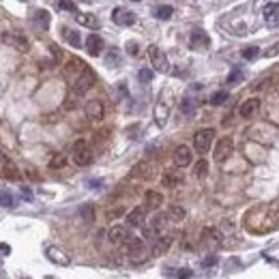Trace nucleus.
<instances>
[{
    "mask_svg": "<svg viewBox=\"0 0 279 279\" xmlns=\"http://www.w3.org/2000/svg\"><path fill=\"white\" fill-rule=\"evenodd\" d=\"M71 155H73V161L80 168H86V166H90V163H92V150H90V146L86 144L84 140L75 142L73 148H71Z\"/></svg>",
    "mask_w": 279,
    "mask_h": 279,
    "instance_id": "nucleus-1",
    "label": "nucleus"
},
{
    "mask_svg": "<svg viewBox=\"0 0 279 279\" xmlns=\"http://www.w3.org/2000/svg\"><path fill=\"white\" fill-rule=\"evenodd\" d=\"M127 228L125 226H114L107 230V241L112 243V245H123V243L127 241Z\"/></svg>",
    "mask_w": 279,
    "mask_h": 279,
    "instance_id": "nucleus-14",
    "label": "nucleus"
},
{
    "mask_svg": "<svg viewBox=\"0 0 279 279\" xmlns=\"http://www.w3.org/2000/svg\"><path fill=\"white\" fill-rule=\"evenodd\" d=\"M75 21L80 26L90 28V30H95V28L101 26L99 24V19H97V15H90V13H75Z\"/></svg>",
    "mask_w": 279,
    "mask_h": 279,
    "instance_id": "nucleus-23",
    "label": "nucleus"
},
{
    "mask_svg": "<svg viewBox=\"0 0 279 279\" xmlns=\"http://www.w3.org/2000/svg\"><path fill=\"white\" fill-rule=\"evenodd\" d=\"M144 202H146L144 206H146L148 211H157L163 204V196H161L159 191H155V189H148L146 196H144Z\"/></svg>",
    "mask_w": 279,
    "mask_h": 279,
    "instance_id": "nucleus-20",
    "label": "nucleus"
},
{
    "mask_svg": "<svg viewBox=\"0 0 279 279\" xmlns=\"http://www.w3.org/2000/svg\"><path fill=\"white\" fill-rule=\"evenodd\" d=\"M32 19H34V24L37 26H41V28H47L49 26V13L47 11H43V9H39V11H34V15H32Z\"/></svg>",
    "mask_w": 279,
    "mask_h": 279,
    "instance_id": "nucleus-28",
    "label": "nucleus"
},
{
    "mask_svg": "<svg viewBox=\"0 0 279 279\" xmlns=\"http://www.w3.org/2000/svg\"><path fill=\"white\" fill-rule=\"evenodd\" d=\"M105 60H107V67H118L120 64V52L118 49H110L105 56Z\"/></svg>",
    "mask_w": 279,
    "mask_h": 279,
    "instance_id": "nucleus-34",
    "label": "nucleus"
},
{
    "mask_svg": "<svg viewBox=\"0 0 279 279\" xmlns=\"http://www.w3.org/2000/svg\"><path fill=\"white\" fill-rule=\"evenodd\" d=\"M168 215H170L172 221H183L185 217H187V211H185L183 206H178V204H172L168 209Z\"/></svg>",
    "mask_w": 279,
    "mask_h": 279,
    "instance_id": "nucleus-27",
    "label": "nucleus"
},
{
    "mask_svg": "<svg viewBox=\"0 0 279 279\" xmlns=\"http://www.w3.org/2000/svg\"><path fill=\"white\" fill-rule=\"evenodd\" d=\"M215 262H217V256H209V258H204L202 260V267H213Z\"/></svg>",
    "mask_w": 279,
    "mask_h": 279,
    "instance_id": "nucleus-42",
    "label": "nucleus"
},
{
    "mask_svg": "<svg viewBox=\"0 0 279 279\" xmlns=\"http://www.w3.org/2000/svg\"><path fill=\"white\" fill-rule=\"evenodd\" d=\"M21 193H24L26 200H32V193H30V189H28V187H21Z\"/></svg>",
    "mask_w": 279,
    "mask_h": 279,
    "instance_id": "nucleus-46",
    "label": "nucleus"
},
{
    "mask_svg": "<svg viewBox=\"0 0 279 279\" xmlns=\"http://www.w3.org/2000/svg\"><path fill=\"white\" fill-rule=\"evenodd\" d=\"M189 163H191V148L185 146V144L176 146V150H174V166L176 168H187Z\"/></svg>",
    "mask_w": 279,
    "mask_h": 279,
    "instance_id": "nucleus-13",
    "label": "nucleus"
},
{
    "mask_svg": "<svg viewBox=\"0 0 279 279\" xmlns=\"http://www.w3.org/2000/svg\"><path fill=\"white\" fill-rule=\"evenodd\" d=\"M161 183H163V187H176V185H181L183 183V174H181V170H166L163 172V176H161Z\"/></svg>",
    "mask_w": 279,
    "mask_h": 279,
    "instance_id": "nucleus-16",
    "label": "nucleus"
},
{
    "mask_svg": "<svg viewBox=\"0 0 279 279\" xmlns=\"http://www.w3.org/2000/svg\"><path fill=\"white\" fill-rule=\"evenodd\" d=\"M86 116L90 120H101L105 116V107H103V101H99V99H92V101L86 103Z\"/></svg>",
    "mask_w": 279,
    "mask_h": 279,
    "instance_id": "nucleus-11",
    "label": "nucleus"
},
{
    "mask_svg": "<svg viewBox=\"0 0 279 279\" xmlns=\"http://www.w3.org/2000/svg\"><path fill=\"white\" fill-rule=\"evenodd\" d=\"M209 34L204 30H200V28H193L191 30V37H189V45L191 49H206L209 47Z\"/></svg>",
    "mask_w": 279,
    "mask_h": 279,
    "instance_id": "nucleus-10",
    "label": "nucleus"
},
{
    "mask_svg": "<svg viewBox=\"0 0 279 279\" xmlns=\"http://www.w3.org/2000/svg\"><path fill=\"white\" fill-rule=\"evenodd\" d=\"M232 153H234V142H232V138H221L217 142V148H215L213 157H215V161H217V163H224Z\"/></svg>",
    "mask_w": 279,
    "mask_h": 279,
    "instance_id": "nucleus-5",
    "label": "nucleus"
},
{
    "mask_svg": "<svg viewBox=\"0 0 279 279\" xmlns=\"http://www.w3.org/2000/svg\"><path fill=\"white\" fill-rule=\"evenodd\" d=\"M4 41H6V45H13L17 52H28V49H30V41H28L24 34H19V32L4 34Z\"/></svg>",
    "mask_w": 279,
    "mask_h": 279,
    "instance_id": "nucleus-7",
    "label": "nucleus"
},
{
    "mask_svg": "<svg viewBox=\"0 0 279 279\" xmlns=\"http://www.w3.org/2000/svg\"><path fill=\"white\" fill-rule=\"evenodd\" d=\"M45 256H47L54 264H60V267H67V264L71 262L69 256L64 254L62 249H58V247H47V249H45Z\"/></svg>",
    "mask_w": 279,
    "mask_h": 279,
    "instance_id": "nucleus-18",
    "label": "nucleus"
},
{
    "mask_svg": "<svg viewBox=\"0 0 279 279\" xmlns=\"http://www.w3.org/2000/svg\"><path fill=\"white\" fill-rule=\"evenodd\" d=\"M178 277H181V279H189V277H191V271H189V269L178 271Z\"/></svg>",
    "mask_w": 279,
    "mask_h": 279,
    "instance_id": "nucleus-45",
    "label": "nucleus"
},
{
    "mask_svg": "<svg viewBox=\"0 0 279 279\" xmlns=\"http://www.w3.org/2000/svg\"><path fill=\"white\" fill-rule=\"evenodd\" d=\"M80 215L84 217V221H92V204H86V206H82Z\"/></svg>",
    "mask_w": 279,
    "mask_h": 279,
    "instance_id": "nucleus-40",
    "label": "nucleus"
},
{
    "mask_svg": "<svg viewBox=\"0 0 279 279\" xmlns=\"http://www.w3.org/2000/svg\"><path fill=\"white\" fill-rule=\"evenodd\" d=\"M97 82V75H95V71H92L90 67H86L80 75H77V80L73 84V92L75 95H84V92H88L92 86H95Z\"/></svg>",
    "mask_w": 279,
    "mask_h": 279,
    "instance_id": "nucleus-2",
    "label": "nucleus"
},
{
    "mask_svg": "<svg viewBox=\"0 0 279 279\" xmlns=\"http://www.w3.org/2000/svg\"><path fill=\"white\" fill-rule=\"evenodd\" d=\"M262 15L269 26H279V2H271L262 9Z\"/></svg>",
    "mask_w": 279,
    "mask_h": 279,
    "instance_id": "nucleus-15",
    "label": "nucleus"
},
{
    "mask_svg": "<svg viewBox=\"0 0 279 279\" xmlns=\"http://www.w3.org/2000/svg\"><path fill=\"white\" fill-rule=\"evenodd\" d=\"M228 97H230V95H228L226 90H219V92H215V95L211 97V103H213V105H221V103L228 101Z\"/></svg>",
    "mask_w": 279,
    "mask_h": 279,
    "instance_id": "nucleus-36",
    "label": "nucleus"
},
{
    "mask_svg": "<svg viewBox=\"0 0 279 279\" xmlns=\"http://www.w3.org/2000/svg\"><path fill=\"white\" fill-rule=\"evenodd\" d=\"M112 19H114V24H118V26H133L135 24V13L131 11H127V9H114L112 11Z\"/></svg>",
    "mask_w": 279,
    "mask_h": 279,
    "instance_id": "nucleus-8",
    "label": "nucleus"
},
{
    "mask_svg": "<svg viewBox=\"0 0 279 279\" xmlns=\"http://www.w3.org/2000/svg\"><path fill=\"white\" fill-rule=\"evenodd\" d=\"M58 6H60L62 11H69V13H75L77 11V6H75L73 0H58Z\"/></svg>",
    "mask_w": 279,
    "mask_h": 279,
    "instance_id": "nucleus-37",
    "label": "nucleus"
},
{
    "mask_svg": "<svg viewBox=\"0 0 279 279\" xmlns=\"http://www.w3.org/2000/svg\"><path fill=\"white\" fill-rule=\"evenodd\" d=\"M193 174H196L198 178H204L206 174H209V161L206 159H200L196 163V168H193Z\"/></svg>",
    "mask_w": 279,
    "mask_h": 279,
    "instance_id": "nucleus-31",
    "label": "nucleus"
},
{
    "mask_svg": "<svg viewBox=\"0 0 279 279\" xmlns=\"http://www.w3.org/2000/svg\"><path fill=\"white\" fill-rule=\"evenodd\" d=\"M64 163H67V157L62 153H56V155H52V159H49V168L58 170V168H64Z\"/></svg>",
    "mask_w": 279,
    "mask_h": 279,
    "instance_id": "nucleus-33",
    "label": "nucleus"
},
{
    "mask_svg": "<svg viewBox=\"0 0 279 279\" xmlns=\"http://www.w3.org/2000/svg\"><path fill=\"white\" fill-rule=\"evenodd\" d=\"M202 239H204V243H209V245H219L221 243V232L217 230V228H204Z\"/></svg>",
    "mask_w": 279,
    "mask_h": 279,
    "instance_id": "nucleus-25",
    "label": "nucleus"
},
{
    "mask_svg": "<svg viewBox=\"0 0 279 279\" xmlns=\"http://www.w3.org/2000/svg\"><path fill=\"white\" fill-rule=\"evenodd\" d=\"M181 110H183L185 114H193V110H196V103H193V99H183Z\"/></svg>",
    "mask_w": 279,
    "mask_h": 279,
    "instance_id": "nucleus-38",
    "label": "nucleus"
},
{
    "mask_svg": "<svg viewBox=\"0 0 279 279\" xmlns=\"http://www.w3.org/2000/svg\"><path fill=\"white\" fill-rule=\"evenodd\" d=\"M170 245H172V234L159 236V239H157V243H155V247H153V256H163L170 249Z\"/></svg>",
    "mask_w": 279,
    "mask_h": 279,
    "instance_id": "nucleus-24",
    "label": "nucleus"
},
{
    "mask_svg": "<svg viewBox=\"0 0 279 279\" xmlns=\"http://www.w3.org/2000/svg\"><path fill=\"white\" fill-rule=\"evenodd\" d=\"M133 2H140V0H133Z\"/></svg>",
    "mask_w": 279,
    "mask_h": 279,
    "instance_id": "nucleus-47",
    "label": "nucleus"
},
{
    "mask_svg": "<svg viewBox=\"0 0 279 279\" xmlns=\"http://www.w3.org/2000/svg\"><path fill=\"white\" fill-rule=\"evenodd\" d=\"M172 13H174V9H172L170 4H161V6L155 9V17L157 19H168V17H172Z\"/></svg>",
    "mask_w": 279,
    "mask_h": 279,
    "instance_id": "nucleus-30",
    "label": "nucleus"
},
{
    "mask_svg": "<svg viewBox=\"0 0 279 279\" xmlns=\"http://www.w3.org/2000/svg\"><path fill=\"white\" fill-rule=\"evenodd\" d=\"M213 140H215V131L213 129H200V131L193 135V146L200 155H206L213 146Z\"/></svg>",
    "mask_w": 279,
    "mask_h": 279,
    "instance_id": "nucleus-3",
    "label": "nucleus"
},
{
    "mask_svg": "<svg viewBox=\"0 0 279 279\" xmlns=\"http://www.w3.org/2000/svg\"><path fill=\"white\" fill-rule=\"evenodd\" d=\"M258 110H260V99H247V101L239 107V114L243 118H252V116H256Z\"/></svg>",
    "mask_w": 279,
    "mask_h": 279,
    "instance_id": "nucleus-19",
    "label": "nucleus"
},
{
    "mask_svg": "<svg viewBox=\"0 0 279 279\" xmlns=\"http://www.w3.org/2000/svg\"><path fill=\"white\" fill-rule=\"evenodd\" d=\"M127 52H129V54H138V43L129 41V43H127Z\"/></svg>",
    "mask_w": 279,
    "mask_h": 279,
    "instance_id": "nucleus-43",
    "label": "nucleus"
},
{
    "mask_svg": "<svg viewBox=\"0 0 279 279\" xmlns=\"http://www.w3.org/2000/svg\"><path fill=\"white\" fill-rule=\"evenodd\" d=\"M123 249H125V254L127 256H131V258H138L144 254V241L138 239V236H127V241L123 243Z\"/></svg>",
    "mask_w": 279,
    "mask_h": 279,
    "instance_id": "nucleus-6",
    "label": "nucleus"
},
{
    "mask_svg": "<svg viewBox=\"0 0 279 279\" xmlns=\"http://www.w3.org/2000/svg\"><path fill=\"white\" fill-rule=\"evenodd\" d=\"M120 213H123V209H116V211H107V219H116V217H120Z\"/></svg>",
    "mask_w": 279,
    "mask_h": 279,
    "instance_id": "nucleus-44",
    "label": "nucleus"
},
{
    "mask_svg": "<svg viewBox=\"0 0 279 279\" xmlns=\"http://www.w3.org/2000/svg\"><path fill=\"white\" fill-rule=\"evenodd\" d=\"M243 80V71L241 69H234L230 75H228V84H239Z\"/></svg>",
    "mask_w": 279,
    "mask_h": 279,
    "instance_id": "nucleus-39",
    "label": "nucleus"
},
{
    "mask_svg": "<svg viewBox=\"0 0 279 279\" xmlns=\"http://www.w3.org/2000/svg\"><path fill=\"white\" fill-rule=\"evenodd\" d=\"M146 206H135L133 211H129L127 213V224L131 226V228H140V226H144V219H146Z\"/></svg>",
    "mask_w": 279,
    "mask_h": 279,
    "instance_id": "nucleus-12",
    "label": "nucleus"
},
{
    "mask_svg": "<svg viewBox=\"0 0 279 279\" xmlns=\"http://www.w3.org/2000/svg\"><path fill=\"white\" fill-rule=\"evenodd\" d=\"M258 54H260V47H256V45H252V47H245V49H243V52H241V56H243V58H245V60H254Z\"/></svg>",
    "mask_w": 279,
    "mask_h": 279,
    "instance_id": "nucleus-35",
    "label": "nucleus"
},
{
    "mask_svg": "<svg viewBox=\"0 0 279 279\" xmlns=\"http://www.w3.org/2000/svg\"><path fill=\"white\" fill-rule=\"evenodd\" d=\"M133 176H140V178H144V181H148V178L155 176V166L148 161H142L133 168Z\"/></svg>",
    "mask_w": 279,
    "mask_h": 279,
    "instance_id": "nucleus-21",
    "label": "nucleus"
},
{
    "mask_svg": "<svg viewBox=\"0 0 279 279\" xmlns=\"http://www.w3.org/2000/svg\"><path fill=\"white\" fill-rule=\"evenodd\" d=\"M2 176L6 178V181H17L19 178V172H17V168H15V163L13 161H9V157L6 155H2Z\"/></svg>",
    "mask_w": 279,
    "mask_h": 279,
    "instance_id": "nucleus-22",
    "label": "nucleus"
},
{
    "mask_svg": "<svg viewBox=\"0 0 279 279\" xmlns=\"http://www.w3.org/2000/svg\"><path fill=\"white\" fill-rule=\"evenodd\" d=\"M62 37H64V41H67L69 45H73V47H80V45H82L80 32L71 30V28H62Z\"/></svg>",
    "mask_w": 279,
    "mask_h": 279,
    "instance_id": "nucleus-26",
    "label": "nucleus"
},
{
    "mask_svg": "<svg viewBox=\"0 0 279 279\" xmlns=\"http://www.w3.org/2000/svg\"><path fill=\"white\" fill-rule=\"evenodd\" d=\"M170 215L168 213H159V215H155L153 221H150V228H153V232L157 236H163L168 232V226H170Z\"/></svg>",
    "mask_w": 279,
    "mask_h": 279,
    "instance_id": "nucleus-9",
    "label": "nucleus"
},
{
    "mask_svg": "<svg viewBox=\"0 0 279 279\" xmlns=\"http://www.w3.org/2000/svg\"><path fill=\"white\" fill-rule=\"evenodd\" d=\"M148 58H150V64H153L155 71H159V73H168V71H170V62L166 58V54H163L157 45L148 47Z\"/></svg>",
    "mask_w": 279,
    "mask_h": 279,
    "instance_id": "nucleus-4",
    "label": "nucleus"
},
{
    "mask_svg": "<svg viewBox=\"0 0 279 279\" xmlns=\"http://www.w3.org/2000/svg\"><path fill=\"white\" fill-rule=\"evenodd\" d=\"M86 52L90 56H99L103 52V39L99 34H88V39H86Z\"/></svg>",
    "mask_w": 279,
    "mask_h": 279,
    "instance_id": "nucleus-17",
    "label": "nucleus"
},
{
    "mask_svg": "<svg viewBox=\"0 0 279 279\" xmlns=\"http://www.w3.org/2000/svg\"><path fill=\"white\" fill-rule=\"evenodd\" d=\"M2 206H6V209H9V206H15L13 204V198L9 196V191H2Z\"/></svg>",
    "mask_w": 279,
    "mask_h": 279,
    "instance_id": "nucleus-41",
    "label": "nucleus"
},
{
    "mask_svg": "<svg viewBox=\"0 0 279 279\" xmlns=\"http://www.w3.org/2000/svg\"><path fill=\"white\" fill-rule=\"evenodd\" d=\"M153 77H155V71L153 69H148V67H142L138 71V80L142 84H148V82H153Z\"/></svg>",
    "mask_w": 279,
    "mask_h": 279,
    "instance_id": "nucleus-32",
    "label": "nucleus"
},
{
    "mask_svg": "<svg viewBox=\"0 0 279 279\" xmlns=\"http://www.w3.org/2000/svg\"><path fill=\"white\" fill-rule=\"evenodd\" d=\"M155 118H157V125H159V127H166V120H168V107L163 105V103L157 105Z\"/></svg>",
    "mask_w": 279,
    "mask_h": 279,
    "instance_id": "nucleus-29",
    "label": "nucleus"
}]
</instances>
